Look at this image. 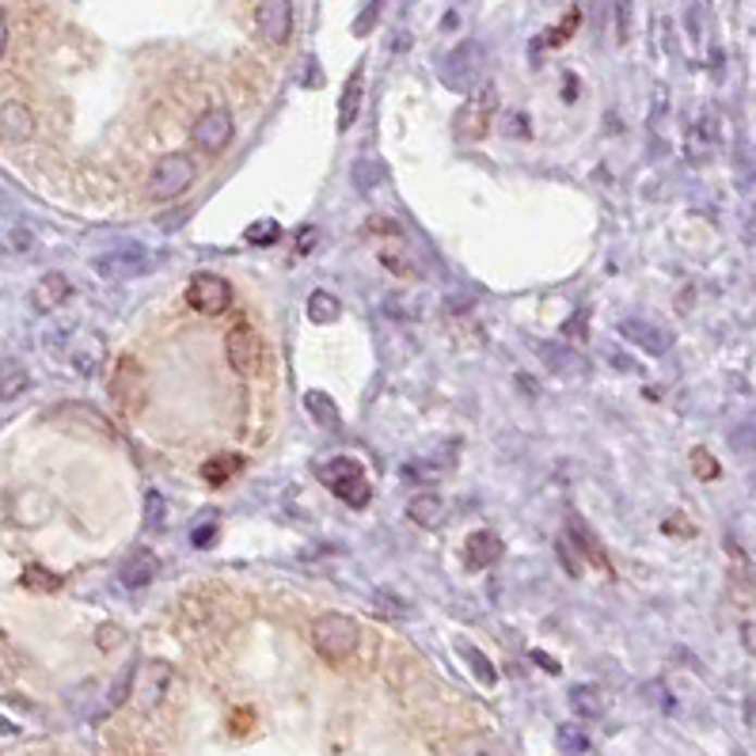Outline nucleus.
<instances>
[{
    "label": "nucleus",
    "mask_w": 756,
    "mask_h": 756,
    "mask_svg": "<svg viewBox=\"0 0 756 756\" xmlns=\"http://www.w3.org/2000/svg\"><path fill=\"white\" fill-rule=\"evenodd\" d=\"M562 749H585V738H578V730H567L562 727Z\"/></svg>",
    "instance_id": "36"
},
{
    "label": "nucleus",
    "mask_w": 756,
    "mask_h": 756,
    "mask_svg": "<svg viewBox=\"0 0 756 756\" xmlns=\"http://www.w3.org/2000/svg\"><path fill=\"white\" fill-rule=\"evenodd\" d=\"M305 407H308V414H312L315 422H320V426H327V430H335L338 422V407L331 404V396H323V392H308L305 396Z\"/></svg>",
    "instance_id": "23"
},
{
    "label": "nucleus",
    "mask_w": 756,
    "mask_h": 756,
    "mask_svg": "<svg viewBox=\"0 0 756 756\" xmlns=\"http://www.w3.org/2000/svg\"><path fill=\"white\" fill-rule=\"evenodd\" d=\"M570 707H574V715H582V719H597L600 692L593 689V684H574V689H570Z\"/></svg>",
    "instance_id": "24"
},
{
    "label": "nucleus",
    "mask_w": 756,
    "mask_h": 756,
    "mask_svg": "<svg viewBox=\"0 0 756 756\" xmlns=\"http://www.w3.org/2000/svg\"><path fill=\"white\" fill-rule=\"evenodd\" d=\"M381 262H384V270H392L396 277H411V282L422 277L414 248H407V244H388V248H381Z\"/></svg>",
    "instance_id": "16"
},
{
    "label": "nucleus",
    "mask_w": 756,
    "mask_h": 756,
    "mask_svg": "<svg viewBox=\"0 0 756 756\" xmlns=\"http://www.w3.org/2000/svg\"><path fill=\"white\" fill-rule=\"evenodd\" d=\"M460 658H464L468 666H472V673L480 677L483 684H495V666L487 661V654H483V650H472V646H460Z\"/></svg>",
    "instance_id": "27"
},
{
    "label": "nucleus",
    "mask_w": 756,
    "mask_h": 756,
    "mask_svg": "<svg viewBox=\"0 0 756 756\" xmlns=\"http://www.w3.org/2000/svg\"><path fill=\"white\" fill-rule=\"evenodd\" d=\"M8 50V15L0 12V53Z\"/></svg>",
    "instance_id": "37"
},
{
    "label": "nucleus",
    "mask_w": 756,
    "mask_h": 756,
    "mask_svg": "<svg viewBox=\"0 0 756 756\" xmlns=\"http://www.w3.org/2000/svg\"><path fill=\"white\" fill-rule=\"evenodd\" d=\"M198 179V164L187 157V152H168V157L157 160L149 175V198L157 202H172V198L187 195Z\"/></svg>",
    "instance_id": "3"
},
{
    "label": "nucleus",
    "mask_w": 756,
    "mask_h": 756,
    "mask_svg": "<svg viewBox=\"0 0 756 756\" xmlns=\"http://www.w3.org/2000/svg\"><path fill=\"white\" fill-rule=\"evenodd\" d=\"M30 300H35L38 312H53V308H61L69 300V277L58 274V270H53V274H46V277H38Z\"/></svg>",
    "instance_id": "14"
},
{
    "label": "nucleus",
    "mask_w": 756,
    "mask_h": 756,
    "mask_svg": "<svg viewBox=\"0 0 756 756\" xmlns=\"http://www.w3.org/2000/svg\"><path fill=\"white\" fill-rule=\"evenodd\" d=\"M134 673H137V661L134 666H126L119 673V681H114V689H111V696H107V704L111 707H122L129 699V692H134Z\"/></svg>",
    "instance_id": "28"
},
{
    "label": "nucleus",
    "mask_w": 756,
    "mask_h": 756,
    "mask_svg": "<svg viewBox=\"0 0 756 756\" xmlns=\"http://www.w3.org/2000/svg\"><path fill=\"white\" fill-rule=\"evenodd\" d=\"M338 315H343V305H338L335 293L315 289L312 297H308V320L312 323H335Z\"/></svg>",
    "instance_id": "21"
},
{
    "label": "nucleus",
    "mask_w": 756,
    "mask_h": 756,
    "mask_svg": "<svg viewBox=\"0 0 756 756\" xmlns=\"http://www.w3.org/2000/svg\"><path fill=\"white\" fill-rule=\"evenodd\" d=\"M145 521H149L152 529H160V521H164V498H160V491H149V495H145Z\"/></svg>",
    "instance_id": "34"
},
{
    "label": "nucleus",
    "mask_w": 756,
    "mask_h": 756,
    "mask_svg": "<svg viewBox=\"0 0 756 756\" xmlns=\"http://www.w3.org/2000/svg\"><path fill=\"white\" fill-rule=\"evenodd\" d=\"M240 464H244V460L236 457V453H221V457H213V460H206V464H202V480L213 483V487H221V483H228L236 472H240Z\"/></svg>",
    "instance_id": "20"
},
{
    "label": "nucleus",
    "mask_w": 756,
    "mask_h": 756,
    "mask_svg": "<svg viewBox=\"0 0 756 756\" xmlns=\"http://www.w3.org/2000/svg\"><path fill=\"white\" fill-rule=\"evenodd\" d=\"M354 187L358 190H373V187H381V179H384V168L376 164L373 157H365V160H358V164H354Z\"/></svg>",
    "instance_id": "25"
},
{
    "label": "nucleus",
    "mask_w": 756,
    "mask_h": 756,
    "mask_svg": "<svg viewBox=\"0 0 756 756\" xmlns=\"http://www.w3.org/2000/svg\"><path fill=\"white\" fill-rule=\"evenodd\" d=\"M315 475H320L323 487L335 491V498H343V503L354 506V509H365L369 498H373V487H369L365 472H361V464L354 457L323 460V464L315 468Z\"/></svg>",
    "instance_id": "2"
},
{
    "label": "nucleus",
    "mask_w": 756,
    "mask_h": 756,
    "mask_svg": "<svg viewBox=\"0 0 756 756\" xmlns=\"http://www.w3.org/2000/svg\"><path fill=\"white\" fill-rule=\"evenodd\" d=\"M692 472H696L699 480H719L722 468H719V460H715L707 449H692Z\"/></svg>",
    "instance_id": "29"
},
{
    "label": "nucleus",
    "mask_w": 756,
    "mask_h": 756,
    "mask_svg": "<svg viewBox=\"0 0 756 756\" xmlns=\"http://www.w3.org/2000/svg\"><path fill=\"white\" fill-rule=\"evenodd\" d=\"M23 388H27V369H23L20 361H4V365H0V404L15 399Z\"/></svg>",
    "instance_id": "22"
},
{
    "label": "nucleus",
    "mask_w": 756,
    "mask_h": 756,
    "mask_svg": "<svg viewBox=\"0 0 756 756\" xmlns=\"http://www.w3.org/2000/svg\"><path fill=\"white\" fill-rule=\"evenodd\" d=\"M358 107H361V69H354L350 80H346V88H343V99H338V129L354 126Z\"/></svg>",
    "instance_id": "18"
},
{
    "label": "nucleus",
    "mask_w": 756,
    "mask_h": 756,
    "mask_svg": "<svg viewBox=\"0 0 756 756\" xmlns=\"http://www.w3.org/2000/svg\"><path fill=\"white\" fill-rule=\"evenodd\" d=\"M255 27L270 46H285L293 35V0H259L255 4Z\"/></svg>",
    "instance_id": "9"
},
{
    "label": "nucleus",
    "mask_w": 756,
    "mask_h": 756,
    "mask_svg": "<svg viewBox=\"0 0 756 756\" xmlns=\"http://www.w3.org/2000/svg\"><path fill=\"white\" fill-rule=\"evenodd\" d=\"M567 544L574 547V551H582L585 559L593 562V567H600V570H605V574H612V567H608V555L600 551V544L590 536V529H585V524L578 521V517H574V521H570V529H567Z\"/></svg>",
    "instance_id": "17"
},
{
    "label": "nucleus",
    "mask_w": 756,
    "mask_h": 756,
    "mask_svg": "<svg viewBox=\"0 0 756 756\" xmlns=\"http://www.w3.org/2000/svg\"><path fill=\"white\" fill-rule=\"evenodd\" d=\"M122 639H126V631H122L119 623H103V628L96 631L99 650H114V646H122Z\"/></svg>",
    "instance_id": "32"
},
{
    "label": "nucleus",
    "mask_w": 756,
    "mask_h": 756,
    "mask_svg": "<svg viewBox=\"0 0 756 756\" xmlns=\"http://www.w3.org/2000/svg\"><path fill=\"white\" fill-rule=\"evenodd\" d=\"M172 684H175L172 661H164V658L141 661V666H137V673H134V692H129V704H134L137 711H145V715L160 711V704L168 699Z\"/></svg>",
    "instance_id": "4"
},
{
    "label": "nucleus",
    "mask_w": 756,
    "mask_h": 756,
    "mask_svg": "<svg viewBox=\"0 0 756 756\" xmlns=\"http://www.w3.org/2000/svg\"><path fill=\"white\" fill-rule=\"evenodd\" d=\"M407 517H411L419 529H437V524L445 521V503L434 495V491H422V495L411 498V506H407Z\"/></svg>",
    "instance_id": "15"
},
{
    "label": "nucleus",
    "mask_w": 756,
    "mask_h": 756,
    "mask_svg": "<svg viewBox=\"0 0 756 756\" xmlns=\"http://www.w3.org/2000/svg\"><path fill=\"white\" fill-rule=\"evenodd\" d=\"M503 551H506V547H503V536H498V532L480 529V532H472V536H468V567H475V570L495 567Z\"/></svg>",
    "instance_id": "13"
},
{
    "label": "nucleus",
    "mask_w": 756,
    "mask_h": 756,
    "mask_svg": "<svg viewBox=\"0 0 756 756\" xmlns=\"http://www.w3.org/2000/svg\"><path fill=\"white\" fill-rule=\"evenodd\" d=\"M233 134H236V119L228 107H210V111L198 114L195 126H190V141H195V149H202L206 157L225 152Z\"/></svg>",
    "instance_id": "5"
},
{
    "label": "nucleus",
    "mask_w": 756,
    "mask_h": 756,
    "mask_svg": "<svg viewBox=\"0 0 756 756\" xmlns=\"http://www.w3.org/2000/svg\"><path fill=\"white\" fill-rule=\"evenodd\" d=\"M187 305L195 308V312L221 315L233 308V285L221 274H195L187 285Z\"/></svg>",
    "instance_id": "7"
},
{
    "label": "nucleus",
    "mask_w": 756,
    "mask_h": 756,
    "mask_svg": "<svg viewBox=\"0 0 756 756\" xmlns=\"http://www.w3.org/2000/svg\"><path fill=\"white\" fill-rule=\"evenodd\" d=\"M620 335L631 338V343H639L643 350H650V354L666 350V335H661V331H654V327H646V323H639V320H623Z\"/></svg>",
    "instance_id": "19"
},
{
    "label": "nucleus",
    "mask_w": 756,
    "mask_h": 756,
    "mask_svg": "<svg viewBox=\"0 0 756 756\" xmlns=\"http://www.w3.org/2000/svg\"><path fill=\"white\" fill-rule=\"evenodd\" d=\"M361 643V628L350 620V616L343 612H323L320 620L312 623V646L315 654H320L323 661H346L354 658V650H358Z\"/></svg>",
    "instance_id": "1"
},
{
    "label": "nucleus",
    "mask_w": 756,
    "mask_h": 756,
    "mask_svg": "<svg viewBox=\"0 0 756 756\" xmlns=\"http://www.w3.org/2000/svg\"><path fill=\"white\" fill-rule=\"evenodd\" d=\"M152 267V259L141 248H119L111 255H99L96 270L103 277H114V282H126V277H141L145 270Z\"/></svg>",
    "instance_id": "10"
},
{
    "label": "nucleus",
    "mask_w": 756,
    "mask_h": 756,
    "mask_svg": "<svg viewBox=\"0 0 756 756\" xmlns=\"http://www.w3.org/2000/svg\"><path fill=\"white\" fill-rule=\"evenodd\" d=\"M376 15H381V0H365V8H361V15H358V20H354V35L365 38L369 30H373Z\"/></svg>",
    "instance_id": "31"
},
{
    "label": "nucleus",
    "mask_w": 756,
    "mask_h": 756,
    "mask_svg": "<svg viewBox=\"0 0 756 756\" xmlns=\"http://www.w3.org/2000/svg\"><path fill=\"white\" fill-rule=\"evenodd\" d=\"M540 358L547 361V365L555 369V373H567V365L570 369H578V358L570 350H555V346H540Z\"/></svg>",
    "instance_id": "30"
},
{
    "label": "nucleus",
    "mask_w": 756,
    "mask_h": 756,
    "mask_svg": "<svg viewBox=\"0 0 756 756\" xmlns=\"http://www.w3.org/2000/svg\"><path fill=\"white\" fill-rule=\"evenodd\" d=\"M111 396H114V404L129 414L145 404V365L134 358V354L119 358V369L111 373Z\"/></svg>",
    "instance_id": "8"
},
{
    "label": "nucleus",
    "mask_w": 756,
    "mask_h": 756,
    "mask_svg": "<svg viewBox=\"0 0 756 756\" xmlns=\"http://www.w3.org/2000/svg\"><path fill=\"white\" fill-rule=\"evenodd\" d=\"M225 358L233 365L236 376H255L262 365V343H259V331L251 323H236L233 331L225 335Z\"/></svg>",
    "instance_id": "6"
},
{
    "label": "nucleus",
    "mask_w": 756,
    "mask_h": 756,
    "mask_svg": "<svg viewBox=\"0 0 756 756\" xmlns=\"http://www.w3.org/2000/svg\"><path fill=\"white\" fill-rule=\"evenodd\" d=\"M277 236H282V225H277L274 218H262V221H255V225L244 228V240L255 244V248H262V244H274Z\"/></svg>",
    "instance_id": "26"
},
{
    "label": "nucleus",
    "mask_w": 756,
    "mask_h": 756,
    "mask_svg": "<svg viewBox=\"0 0 756 756\" xmlns=\"http://www.w3.org/2000/svg\"><path fill=\"white\" fill-rule=\"evenodd\" d=\"M457 756H498L495 742H487V738H468V742H460Z\"/></svg>",
    "instance_id": "33"
},
{
    "label": "nucleus",
    "mask_w": 756,
    "mask_h": 756,
    "mask_svg": "<svg viewBox=\"0 0 756 756\" xmlns=\"http://www.w3.org/2000/svg\"><path fill=\"white\" fill-rule=\"evenodd\" d=\"M160 574V559L157 551H149V547H137V551H129V559L122 562L119 578L126 590H145V585H152Z\"/></svg>",
    "instance_id": "11"
},
{
    "label": "nucleus",
    "mask_w": 756,
    "mask_h": 756,
    "mask_svg": "<svg viewBox=\"0 0 756 756\" xmlns=\"http://www.w3.org/2000/svg\"><path fill=\"white\" fill-rule=\"evenodd\" d=\"M0 134H4L8 141H27V137L35 134V114H30V107L20 103V99H8V103L0 107Z\"/></svg>",
    "instance_id": "12"
},
{
    "label": "nucleus",
    "mask_w": 756,
    "mask_h": 756,
    "mask_svg": "<svg viewBox=\"0 0 756 756\" xmlns=\"http://www.w3.org/2000/svg\"><path fill=\"white\" fill-rule=\"evenodd\" d=\"M315 240H320V228H312V225H308V228H300V240H297V251H300V255H308V251H312V248H315Z\"/></svg>",
    "instance_id": "35"
}]
</instances>
